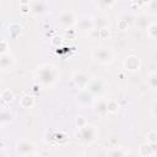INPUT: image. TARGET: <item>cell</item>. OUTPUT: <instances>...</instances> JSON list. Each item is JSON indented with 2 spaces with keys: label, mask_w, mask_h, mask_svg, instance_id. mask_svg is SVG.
<instances>
[{
  "label": "cell",
  "mask_w": 157,
  "mask_h": 157,
  "mask_svg": "<svg viewBox=\"0 0 157 157\" xmlns=\"http://www.w3.org/2000/svg\"><path fill=\"white\" fill-rule=\"evenodd\" d=\"M126 157H135V155H132V153H129Z\"/></svg>",
  "instance_id": "20"
},
{
  "label": "cell",
  "mask_w": 157,
  "mask_h": 157,
  "mask_svg": "<svg viewBox=\"0 0 157 157\" xmlns=\"http://www.w3.org/2000/svg\"><path fill=\"white\" fill-rule=\"evenodd\" d=\"M16 150H17V152H18L20 155L28 156V155H31V153L33 152L34 145H33L32 142H29V141H21V142L17 144Z\"/></svg>",
  "instance_id": "4"
},
{
  "label": "cell",
  "mask_w": 157,
  "mask_h": 157,
  "mask_svg": "<svg viewBox=\"0 0 157 157\" xmlns=\"http://www.w3.org/2000/svg\"><path fill=\"white\" fill-rule=\"evenodd\" d=\"M125 66H126V69H129V70H131V71L137 70L139 66H140L139 58H136V56H134V55L126 58V60H125Z\"/></svg>",
  "instance_id": "9"
},
{
  "label": "cell",
  "mask_w": 157,
  "mask_h": 157,
  "mask_svg": "<svg viewBox=\"0 0 157 157\" xmlns=\"http://www.w3.org/2000/svg\"><path fill=\"white\" fill-rule=\"evenodd\" d=\"M118 108H119V105H118V103L115 102V101H109V102H107V112H110V113H114V112H117L118 110Z\"/></svg>",
  "instance_id": "15"
},
{
  "label": "cell",
  "mask_w": 157,
  "mask_h": 157,
  "mask_svg": "<svg viewBox=\"0 0 157 157\" xmlns=\"http://www.w3.org/2000/svg\"><path fill=\"white\" fill-rule=\"evenodd\" d=\"M86 88H87V91H88L92 96H93V94H98V93H101V92L103 91V86H102L101 81H98V80L91 81Z\"/></svg>",
  "instance_id": "6"
},
{
  "label": "cell",
  "mask_w": 157,
  "mask_h": 157,
  "mask_svg": "<svg viewBox=\"0 0 157 157\" xmlns=\"http://www.w3.org/2000/svg\"><path fill=\"white\" fill-rule=\"evenodd\" d=\"M108 157H124V155H123V151L121 150L115 148V150H112L108 153Z\"/></svg>",
  "instance_id": "17"
},
{
  "label": "cell",
  "mask_w": 157,
  "mask_h": 157,
  "mask_svg": "<svg viewBox=\"0 0 157 157\" xmlns=\"http://www.w3.org/2000/svg\"><path fill=\"white\" fill-rule=\"evenodd\" d=\"M58 20H59V22H60L61 25H64V26H70V25H72V23L75 22L74 15H72L71 12H67V11L60 13V16L58 17Z\"/></svg>",
  "instance_id": "7"
},
{
  "label": "cell",
  "mask_w": 157,
  "mask_h": 157,
  "mask_svg": "<svg viewBox=\"0 0 157 157\" xmlns=\"http://www.w3.org/2000/svg\"><path fill=\"white\" fill-rule=\"evenodd\" d=\"M155 78H156V76H152V77H151V86H152V87H156V83H155Z\"/></svg>",
  "instance_id": "19"
},
{
  "label": "cell",
  "mask_w": 157,
  "mask_h": 157,
  "mask_svg": "<svg viewBox=\"0 0 157 157\" xmlns=\"http://www.w3.org/2000/svg\"><path fill=\"white\" fill-rule=\"evenodd\" d=\"M74 82L76 83V86H78L80 88H86L90 83V78L87 75H85L83 72H76L74 75Z\"/></svg>",
  "instance_id": "5"
},
{
  "label": "cell",
  "mask_w": 157,
  "mask_h": 157,
  "mask_svg": "<svg viewBox=\"0 0 157 157\" xmlns=\"http://www.w3.org/2000/svg\"><path fill=\"white\" fill-rule=\"evenodd\" d=\"M1 98H2L4 101H6V102H11L12 98H13V94H12V92H11L10 90H5V91L1 93Z\"/></svg>",
  "instance_id": "16"
},
{
  "label": "cell",
  "mask_w": 157,
  "mask_h": 157,
  "mask_svg": "<svg viewBox=\"0 0 157 157\" xmlns=\"http://www.w3.org/2000/svg\"><path fill=\"white\" fill-rule=\"evenodd\" d=\"M93 23H96L98 26V29H102V28H105L108 25H109V20L104 16H101L97 18V21H94Z\"/></svg>",
  "instance_id": "11"
},
{
  "label": "cell",
  "mask_w": 157,
  "mask_h": 157,
  "mask_svg": "<svg viewBox=\"0 0 157 157\" xmlns=\"http://www.w3.org/2000/svg\"><path fill=\"white\" fill-rule=\"evenodd\" d=\"M76 124L78 125V128L86 126V120H85V118H83V117H77V118H76Z\"/></svg>",
  "instance_id": "18"
},
{
  "label": "cell",
  "mask_w": 157,
  "mask_h": 157,
  "mask_svg": "<svg viewBox=\"0 0 157 157\" xmlns=\"http://www.w3.org/2000/svg\"><path fill=\"white\" fill-rule=\"evenodd\" d=\"M92 23H93V22L91 21V18H87V17H83V18L78 20V22H77V25H78L82 29H88V27H91Z\"/></svg>",
  "instance_id": "12"
},
{
  "label": "cell",
  "mask_w": 157,
  "mask_h": 157,
  "mask_svg": "<svg viewBox=\"0 0 157 157\" xmlns=\"http://www.w3.org/2000/svg\"><path fill=\"white\" fill-rule=\"evenodd\" d=\"M40 81L45 85H49L54 81L55 78V75H54V70L50 67V66H45V67H42L40 70Z\"/></svg>",
  "instance_id": "3"
},
{
  "label": "cell",
  "mask_w": 157,
  "mask_h": 157,
  "mask_svg": "<svg viewBox=\"0 0 157 157\" xmlns=\"http://www.w3.org/2000/svg\"><path fill=\"white\" fill-rule=\"evenodd\" d=\"M11 64H12V58H11L9 54H4V55L0 56V66H1L2 69L10 67Z\"/></svg>",
  "instance_id": "10"
},
{
  "label": "cell",
  "mask_w": 157,
  "mask_h": 157,
  "mask_svg": "<svg viewBox=\"0 0 157 157\" xmlns=\"http://www.w3.org/2000/svg\"><path fill=\"white\" fill-rule=\"evenodd\" d=\"M92 97H93V96H92L88 91H82V92L77 96V102H78L80 104H82V105H88V104H91L92 101H93Z\"/></svg>",
  "instance_id": "8"
},
{
  "label": "cell",
  "mask_w": 157,
  "mask_h": 157,
  "mask_svg": "<svg viewBox=\"0 0 157 157\" xmlns=\"http://www.w3.org/2000/svg\"><path fill=\"white\" fill-rule=\"evenodd\" d=\"M94 110H96L97 113H99V114H105V113H107V102L99 101V102L96 104Z\"/></svg>",
  "instance_id": "13"
},
{
  "label": "cell",
  "mask_w": 157,
  "mask_h": 157,
  "mask_svg": "<svg viewBox=\"0 0 157 157\" xmlns=\"http://www.w3.org/2000/svg\"><path fill=\"white\" fill-rule=\"evenodd\" d=\"M33 104V98L29 97V96H25L21 98V105L23 108H31Z\"/></svg>",
  "instance_id": "14"
},
{
  "label": "cell",
  "mask_w": 157,
  "mask_h": 157,
  "mask_svg": "<svg viewBox=\"0 0 157 157\" xmlns=\"http://www.w3.org/2000/svg\"><path fill=\"white\" fill-rule=\"evenodd\" d=\"M77 136H80L78 139H81V140H83V141L91 142V141H93L94 137H96V130L93 129V126L86 125V126L81 128V130H80V132H78Z\"/></svg>",
  "instance_id": "2"
},
{
  "label": "cell",
  "mask_w": 157,
  "mask_h": 157,
  "mask_svg": "<svg viewBox=\"0 0 157 157\" xmlns=\"http://www.w3.org/2000/svg\"><path fill=\"white\" fill-rule=\"evenodd\" d=\"M26 157H34V156H29V155H28V156H26Z\"/></svg>",
  "instance_id": "22"
},
{
  "label": "cell",
  "mask_w": 157,
  "mask_h": 157,
  "mask_svg": "<svg viewBox=\"0 0 157 157\" xmlns=\"http://www.w3.org/2000/svg\"><path fill=\"white\" fill-rule=\"evenodd\" d=\"M0 157H4V155H2V153H1V152H0Z\"/></svg>",
  "instance_id": "21"
},
{
  "label": "cell",
  "mask_w": 157,
  "mask_h": 157,
  "mask_svg": "<svg viewBox=\"0 0 157 157\" xmlns=\"http://www.w3.org/2000/svg\"><path fill=\"white\" fill-rule=\"evenodd\" d=\"M92 56L93 59H96L99 63H108L112 60V53L107 49V48H96L92 52Z\"/></svg>",
  "instance_id": "1"
}]
</instances>
